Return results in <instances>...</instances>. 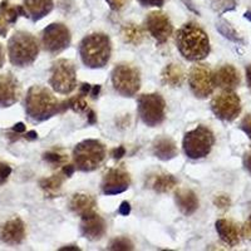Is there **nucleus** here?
I'll use <instances>...</instances> for the list:
<instances>
[{
  "label": "nucleus",
  "mask_w": 251,
  "mask_h": 251,
  "mask_svg": "<svg viewBox=\"0 0 251 251\" xmlns=\"http://www.w3.org/2000/svg\"><path fill=\"white\" fill-rule=\"evenodd\" d=\"M176 46L180 54L190 62H200L211 51L208 35L199 24L186 23L177 30Z\"/></svg>",
  "instance_id": "obj_1"
},
{
  "label": "nucleus",
  "mask_w": 251,
  "mask_h": 251,
  "mask_svg": "<svg viewBox=\"0 0 251 251\" xmlns=\"http://www.w3.org/2000/svg\"><path fill=\"white\" fill-rule=\"evenodd\" d=\"M25 112L30 120L43 122L58 113H63L62 102L43 86H33L25 96Z\"/></svg>",
  "instance_id": "obj_2"
},
{
  "label": "nucleus",
  "mask_w": 251,
  "mask_h": 251,
  "mask_svg": "<svg viewBox=\"0 0 251 251\" xmlns=\"http://www.w3.org/2000/svg\"><path fill=\"white\" fill-rule=\"evenodd\" d=\"M79 55L83 64L91 69H100L108 64L112 55L111 39L104 33H92L79 43Z\"/></svg>",
  "instance_id": "obj_3"
},
{
  "label": "nucleus",
  "mask_w": 251,
  "mask_h": 251,
  "mask_svg": "<svg viewBox=\"0 0 251 251\" xmlns=\"http://www.w3.org/2000/svg\"><path fill=\"white\" fill-rule=\"evenodd\" d=\"M10 63L15 67H29L35 62L39 54V42L26 31H17L8 43Z\"/></svg>",
  "instance_id": "obj_4"
},
{
  "label": "nucleus",
  "mask_w": 251,
  "mask_h": 251,
  "mask_svg": "<svg viewBox=\"0 0 251 251\" xmlns=\"http://www.w3.org/2000/svg\"><path fill=\"white\" fill-rule=\"evenodd\" d=\"M107 156L106 146L98 140H84L73 150V161L75 169L82 172L97 170Z\"/></svg>",
  "instance_id": "obj_5"
},
{
  "label": "nucleus",
  "mask_w": 251,
  "mask_h": 251,
  "mask_svg": "<svg viewBox=\"0 0 251 251\" xmlns=\"http://www.w3.org/2000/svg\"><path fill=\"white\" fill-rule=\"evenodd\" d=\"M215 145V136L206 126H197L185 133L182 149L186 156L191 160H201L210 154Z\"/></svg>",
  "instance_id": "obj_6"
},
{
  "label": "nucleus",
  "mask_w": 251,
  "mask_h": 251,
  "mask_svg": "<svg viewBox=\"0 0 251 251\" xmlns=\"http://www.w3.org/2000/svg\"><path fill=\"white\" fill-rule=\"evenodd\" d=\"M111 79L114 91L122 97H133L141 88L140 71L129 63H120L114 67Z\"/></svg>",
  "instance_id": "obj_7"
},
{
  "label": "nucleus",
  "mask_w": 251,
  "mask_h": 251,
  "mask_svg": "<svg viewBox=\"0 0 251 251\" xmlns=\"http://www.w3.org/2000/svg\"><path fill=\"white\" fill-rule=\"evenodd\" d=\"M49 86L59 94H71L77 88V71L69 59H58L51 64Z\"/></svg>",
  "instance_id": "obj_8"
},
{
  "label": "nucleus",
  "mask_w": 251,
  "mask_h": 251,
  "mask_svg": "<svg viewBox=\"0 0 251 251\" xmlns=\"http://www.w3.org/2000/svg\"><path fill=\"white\" fill-rule=\"evenodd\" d=\"M138 116L149 127L162 125L166 118V102L160 93L141 94L137 100Z\"/></svg>",
  "instance_id": "obj_9"
},
{
  "label": "nucleus",
  "mask_w": 251,
  "mask_h": 251,
  "mask_svg": "<svg viewBox=\"0 0 251 251\" xmlns=\"http://www.w3.org/2000/svg\"><path fill=\"white\" fill-rule=\"evenodd\" d=\"M241 100L231 89H223L211 100V111L219 120L232 122L241 113Z\"/></svg>",
  "instance_id": "obj_10"
},
{
  "label": "nucleus",
  "mask_w": 251,
  "mask_h": 251,
  "mask_svg": "<svg viewBox=\"0 0 251 251\" xmlns=\"http://www.w3.org/2000/svg\"><path fill=\"white\" fill-rule=\"evenodd\" d=\"M71 30L63 23H51L42 31V46L50 54H59L66 50L71 46Z\"/></svg>",
  "instance_id": "obj_11"
},
{
  "label": "nucleus",
  "mask_w": 251,
  "mask_h": 251,
  "mask_svg": "<svg viewBox=\"0 0 251 251\" xmlns=\"http://www.w3.org/2000/svg\"><path fill=\"white\" fill-rule=\"evenodd\" d=\"M188 84L197 98H207L216 87L214 72L206 64H195L188 72Z\"/></svg>",
  "instance_id": "obj_12"
},
{
  "label": "nucleus",
  "mask_w": 251,
  "mask_h": 251,
  "mask_svg": "<svg viewBox=\"0 0 251 251\" xmlns=\"http://www.w3.org/2000/svg\"><path fill=\"white\" fill-rule=\"evenodd\" d=\"M145 26L158 44L166 43L174 33V25L169 15L163 12H152L145 19Z\"/></svg>",
  "instance_id": "obj_13"
},
{
  "label": "nucleus",
  "mask_w": 251,
  "mask_h": 251,
  "mask_svg": "<svg viewBox=\"0 0 251 251\" xmlns=\"http://www.w3.org/2000/svg\"><path fill=\"white\" fill-rule=\"evenodd\" d=\"M131 186V176L123 169H111L103 176L100 188L107 196L120 195L127 191Z\"/></svg>",
  "instance_id": "obj_14"
},
{
  "label": "nucleus",
  "mask_w": 251,
  "mask_h": 251,
  "mask_svg": "<svg viewBox=\"0 0 251 251\" xmlns=\"http://www.w3.org/2000/svg\"><path fill=\"white\" fill-rule=\"evenodd\" d=\"M80 232L86 239L91 241H98L107 232V224L100 215L96 211L82 216L80 221Z\"/></svg>",
  "instance_id": "obj_15"
},
{
  "label": "nucleus",
  "mask_w": 251,
  "mask_h": 251,
  "mask_svg": "<svg viewBox=\"0 0 251 251\" xmlns=\"http://www.w3.org/2000/svg\"><path fill=\"white\" fill-rule=\"evenodd\" d=\"M25 239V225L19 217L8 220L0 225V241L6 245H20Z\"/></svg>",
  "instance_id": "obj_16"
},
{
  "label": "nucleus",
  "mask_w": 251,
  "mask_h": 251,
  "mask_svg": "<svg viewBox=\"0 0 251 251\" xmlns=\"http://www.w3.org/2000/svg\"><path fill=\"white\" fill-rule=\"evenodd\" d=\"M22 88L12 73L0 75V106L10 107L20 98Z\"/></svg>",
  "instance_id": "obj_17"
},
{
  "label": "nucleus",
  "mask_w": 251,
  "mask_h": 251,
  "mask_svg": "<svg viewBox=\"0 0 251 251\" xmlns=\"http://www.w3.org/2000/svg\"><path fill=\"white\" fill-rule=\"evenodd\" d=\"M19 17H26V13L22 5H12L8 0L0 3V35L5 37L9 24H14Z\"/></svg>",
  "instance_id": "obj_18"
},
{
  "label": "nucleus",
  "mask_w": 251,
  "mask_h": 251,
  "mask_svg": "<svg viewBox=\"0 0 251 251\" xmlns=\"http://www.w3.org/2000/svg\"><path fill=\"white\" fill-rule=\"evenodd\" d=\"M215 86L220 87L221 89H231L234 91L240 84V73L237 69L231 64H225L220 67L214 73Z\"/></svg>",
  "instance_id": "obj_19"
},
{
  "label": "nucleus",
  "mask_w": 251,
  "mask_h": 251,
  "mask_svg": "<svg viewBox=\"0 0 251 251\" xmlns=\"http://www.w3.org/2000/svg\"><path fill=\"white\" fill-rule=\"evenodd\" d=\"M215 226H216V231L219 234L220 239L223 240L226 245L234 248L240 243L241 230L234 221L227 219H220L217 220Z\"/></svg>",
  "instance_id": "obj_20"
},
{
  "label": "nucleus",
  "mask_w": 251,
  "mask_h": 251,
  "mask_svg": "<svg viewBox=\"0 0 251 251\" xmlns=\"http://www.w3.org/2000/svg\"><path fill=\"white\" fill-rule=\"evenodd\" d=\"M152 151L154 156L161 161H170L178 154V150L171 137L158 136L152 143Z\"/></svg>",
  "instance_id": "obj_21"
},
{
  "label": "nucleus",
  "mask_w": 251,
  "mask_h": 251,
  "mask_svg": "<svg viewBox=\"0 0 251 251\" xmlns=\"http://www.w3.org/2000/svg\"><path fill=\"white\" fill-rule=\"evenodd\" d=\"M175 202L185 216H191L199 208V199L192 190L181 188L175 194Z\"/></svg>",
  "instance_id": "obj_22"
},
{
  "label": "nucleus",
  "mask_w": 251,
  "mask_h": 251,
  "mask_svg": "<svg viewBox=\"0 0 251 251\" xmlns=\"http://www.w3.org/2000/svg\"><path fill=\"white\" fill-rule=\"evenodd\" d=\"M176 185V177L171 174H166V172H157V174L150 175L146 181V186L157 194H167Z\"/></svg>",
  "instance_id": "obj_23"
},
{
  "label": "nucleus",
  "mask_w": 251,
  "mask_h": 251,
  "mask_svg": "<svg viewBox=\"0 0 251 251\" xmlns=\"http://www.w3.org/2000/svg\"><path fill=\"white\" fill-rule=\"evenodd\" d=\"M24 10L26 17L30 18L33 22L43 19L54 8L53 0H24Z\"/></svg>",
  "instance_id": "obj_24"
},
{
  "label": "nucleus",
  "mask_w": 251,
  "mask_h": 251,
  "mask_svg": "<svg viewBox=\"0 0 251 251\" xmlns=\"http://www.w3.org/2000/svg\"><path fill=\"white\" fill-rule=\"evenodd\" d=\"M97 202H96V199H94L92 195L88 194H79L73 195V197L69 201V208H71L72 212H75L78 216H84V215L89 214V212L94 211V207H96Z\"/></svg>",
  "instance_id": "obj_25"
},
{
  "label": "nucleus",
  "mask_w": 251,
  "mask_h": 251,
  "mask_svg": "<svg viewBox=\"0 0 251 251\" xmlns=\"http://www.w3.org/2000/svg\"><path fill=\"white\" fill-rule=\"evenodd\" d=\"M185 72L183 68L180 64H176V63H171L169 66H166L163 68L162 73H161V79L165 86L172 87V88H176V87H181L185 82Z\"/></svg>",
  "instance_id": "obj_26"
},
{
  "label": "nucleus",
  "mask_w": 251,
  "mask_h": 251,
  "mask_svg": "<svg viewBox=\"0 0 251 251\" xmlns=\"http://www.w3.org/2000/svg\"><path fill=\"white\" fill-rule=\"evenodd\" d=\"M121 35H122L126 43L132 44V46H140L145 39L143 29L134 23L125 24L122 26V30H121Z\"/></svg>",
  "instance_id": "obj_27"
},
{
  "label": "nucleus",
  "mask_w": 251,
  "mask_h": 251,
  "mask_svg": "<svg viewBox=\"0 0 251 251\" xmlns=\"http://www.w3.org/2000/svg\"><path fill=\"white\" fill-rule=\"evenodd\" d=\"M64 177L66 176H64L62 172V174L53 175V176L48 177V178H42L39 182L40 188H42L46 194L50 195V196H54V195L58 194L60 187H62Z\"/></svg>",
  "instance_id": "obj_28"
},
{
  "label": "nucleus",
  "mask_w": 251,
  "mask_h": 251,
  "mask_svg": "<svg viewBox=\"0 0 251 251\" xmlns=\"http://www.w3.org/2000/svg\"><path fill=\"white\" fill-rule=\"evenodd\" d=\"M67 109H72V111L77 112V113H87L89 109L88 103L84 100L82 94H78L75 97H72L67 100L62 102V111L66 112Z\"/></svg>",
  "instance_id": "obj_29"
},
{
  "label": "nucleus",
  "mask_w": 251,
  "mask_h": 251,
  "mask_svg": "<svg viewBox=\"0 0 251 251\" xmlns=\"http://www.w3.org/2000/svg\"><path fill=\"white\" fill-rule=\"evenodd\" d=\"M216 28H217V30H219L220 33L224 35V37L227 38V39L232 40V42H235V43H243V39H241V37L237 34L236 30H235V29L232 28V26L230 25L227 22H224V20H221V22H219V23L216 24Z\"/></svg>",
  "instance_id": "obj_30"
},
{
  "label": "nucleus",
  "mask_w": 251,
  "mask_h": 251,
  "mask_svg": "<svg viewBox=\"0 0 251 251\" xmlns=\"http://www.w3.org/2000/svg\"><path fill=\"white\" fill-rule=\"evenodd\" d=\"M43 160L46 161V162L53 165L54 167H57V166H60V165H66L67 154L58 151V150H51V151H48L46 152V153H43Z\"/></svg>",
  "instance_id": "obj_31"
},
{
  "label": "nucleus",
  "mask_w": 251,
  "mask_h": 251,
  "mask_svg": "<svg viewBox=\"0 0 251 251\" xmlns=\"http://www.w3.org/2000/svg\"><path fill=\"white\" fill-rule=\"evenodd\" d=\"M109 250H117V251H127V250H133L134 246L133 243H132L131 240L128 237L126 236H120L116 237L111 241L108 246Z\"/></svg>",
  "instance_id": "obj_32"
},
{
  "label": "nucleus",
  "mask_w": 251,
  "mask_h": 251,
  "mask_svg": "<svg viewBox=\"0 0 251 251\" xmlns=\"http://www.w3.org/2000/svg\"><path fill=\"white\" fill-rule=\"evenodd\" d=\"M212 5L220 13H225L235 8L234 0H212Z\"/></svg>",
  "instance_id": "obj_33"
},
{
  "label": "nucleus",
  "mask_w": 251,
  "mask_h": 251,
  "mask_svg": "<svg viewBox=\"0 0 251 251\" xmlns=\"http://www.w3.org/2000/svg\"><path fill=\"white\" fill-rule=\"evenodd\" d=\"M214 203L215 206H217L219 208H228L231 201H230V199H228L226 195H219V196L215 197Z\"/></svg>",
  "instance_id": "obj_34"
},
{
  "label": "nucleus",
  "mask_w": 251,
  "mask_h": 251,
  "mask_svg": "<svg viewBox=\"0 0 251 251\" xmlns=\"http://www.w3.org/2000/svg\"><path fill=\"white\" fill-rule=\"evenodd\" d=\"M138 3L146 8H162L166 0H138Z\"/></svg>",
  "instance_id": "obj_35"
},
{
  "label": "nucleus",
  "mask_w": 251,
  "mask_h": 251,
  "mask_svg": "<svg viewBox=\"0 0 251 251\" xmlns=\"http://www.w3.org/2000/svg\"><path fill=\"white\" fill-rule=\"evenodd\" d=\"M10 174H12L10 166L0 162V183H3L4 181L8 180V177L10 176Z\"/></svg>",
  "instance_id": "obj_36"
},
{
  "label": "nucleus",
  "mask_w": 251,
  "mask_h": 251,
  "mask_svg": "<svg viewBox=\"0 0 251 251\" xmlns=\"http://www.w3.org/2000/svg\"><path fill=\"white\" fill-rule=\"evenodd\" d=\"M240 128L243 129V131L248 134V137L251 140V114H248V116L241 121Z\"/></svg>",
  "instance_id": "obj_37"
},
{
  "label": "nucleus",
  "mask_w": 251,
  "mask_h": 251,
  "mask_svg": "<svg viewBox=\"0 0 251 251\" xmlns=\"http://www.w3.org/2000/svg\"><path fill=\"white\" fill-rule=\"evenodd\" d=\"M106 1L112 10H121V9L127 5L129 0H106Z\"/></svg>",
  "instance_id": "obj_38"
},
{
  "label": "nucleus",
  "mask_w": 251,
  "mask_h": 251,
  "mask_svg": "<svg viewBox=\"0 0 251 251\" xmlns=\"http://www.w3.org/2000/svg\"><path fill=\"white\" fill-rule=\"evenodd\" d=\"M241 235H243L245 239L250 240L251 241V216L246 220V223L244 224L243 230H241Z\"/></svg>",
  "instance_id": "obj_39"
},
{
  "label": "nucleus",
  "mask_w": 251,
  "mask_h": 251,
  "mask_svg": "<svg viewBox=\"0 0 251 251\" xmlns=\"http://www.w3.org/2000/svg\"><path fill=\"white\" fill-rule=\"evenodd\" d=\"M118 212H120L121 215H123V216H128V215L131 214V205H129V202L123 201V202L121 203L120 208H118Z\"/></svg>",
  "instance_id": "obj_40"
},
{
  "label": "nucleus",
  "mask_w": 251,
  "mask_h": 251,
  "mask_svg": "<svg viewBox=\"0 0 251 251\" xmlns=\"http://www.w3.org/2000/svg\"><path fill=\"white\" fill-rule=\"evenodd\" d=\"M75 165H71V163H68V165H63V175L66 177H72L73 176V174H75Z\"/></svg>",
  "instance_id": "obj_41"
},
{
  "label": "nucleus",
  "mask_w": 251,
  "mask_h": 251,
  "mask_svg": "<svg viewBox=\"0 0 251 251\" xmlns=\"http://www.w3.org/2000/svg\"><path fill=\"white\" fill-rule=\"evenodd\" d=\"M125 154H126V149L123 147V146H118L117 149H114L113 151H112V157H113V158H116V160H120V158H122Z\"/></svg>",
  "instance_id": "obj_42"
},
{
  "label": "nucleus",
  "mask_w": 251,
  "mask_h": 251,
  "mask_svg": "<svg viewBox=\"0 0 251 251\" xmlns=\"http://www.w3.org/2000/svg\"><path fill=\"white\" fill-rule=\"evenodd\" d=\"M91 89H92V86L89 84V83H82L79 88V94H82L83 97H86L87 94L91 93Z\"/></svg>",
  "instance_id": "obj_43"
},
{
  "label": "nucleus",
  "mask_w": 251,
  "mask_h": 251,
  "mask_svg": "<svg viewBox=\"0 0 251 251\" xmlns=\"http://www.w3.org/2000/svg\"><path fill=\"white\" fill-rule=\"evenodd\" d=\"M244 166H245V170L251 176V152L246 153L245 157H244Z\"/></svg>",
  "instance_id": "obj_44"
},
{
  "label": "nucleus",
  "mask_w": 251,
  "mask_h": 251,
  "mask_svg": "<svg viewBox=\"0 0 251 251\" xmlns=\"http://www.w3.org/2000/svg\"><path fill=\"white\" fill-rule=\"evenodd\" d=\"M87 118H88V125H94V123L97 122V116H96L93 109L91 108L87 111Z\"/></svg>",
  "instance_id": "obj_45"
},
{
  "label": "nucleus",
  "mask_w": 251,
  "mask_h": 251,
  "mask_svg": "<svg viewBox=\"0 0 251 251\" xmlns=\"http://www.w3.org/2000/svg\"><path fill=\"white\" fill-rule=\"evenodd\" d=\"M13 132H15V133H23V132H25V125L23 122L17 123V125L13 126Z\"/></svg>",
  "instance_id": "obj_46"
},
{
  "label": "nucleus",
  "mask_w": 251,
  "mask_h": 251,
  "mask_svg": "<svg viewBox=\"0 0 251 251\" xmlns=\"http://www.w3.org/2000/svg\"><path fill=\"white\" fill-rule=\"evenodd\" d=\"M100 84H96V86L92 87L91 93H89V94H91V97L93 98V100H96V98L100 96Z\"/></svg>",
  "instance_id": "obj_47"
},
{
  "label": "nucleus",
  "mask_w": 251,
  "mask_h": 251,
  "mask_svg": "<svg viewBox=\"0 0 251 251\" xmlns=\"http://www.w3.org/2000/svg\"><path fill=\"white\" fill-rule=\"evenodd\" d=\"M24 137H25V140L28 141H35L38 138V133L35 131H29L26 132Z\"/></svg>",
  "instance_id": "obj_48"
},
{
  "label": "nucleus",
  "mask_w": 251,
  "mask_h": 251,
  "mask_svg": "<svg viewBox=\"0 0 251 251\" xmlns=\"http://www.w3.org/2000/svg\"><path fill=\"white\" fill-rule=\"evenodd\" d=\"M67 250H73V251H79L80 249L78 246L75 245H68V246H63V248L59 249V251H67Z\"/></svg>",
  "instance_id": "obj_49"
},
{
  "label": "nucleus",
  "mask_w": 251,
  "mask_h": 251,
  "mask_svg": "<svg viewBox=\"0 0 251 251\" xmlns=\"http://www.w3.org/2000/svg\"><path fill=\"white\" fill-rule=\"evenodd\" d=\"M246 80H248L249 87L251 88V66H249L248 68H246Z\"/></svg>",
  "instance_id": "obj_50"
},
{
  "label": "nucleus",
  "mask_w": 251,
  "mask_h": 251,
  "mask_svg": "<svg viewBox=\"0 0 251 251\" xmlns=\"http://www.w3.org/2000/svg\"><path fill=\"white\" fill-rule=\"evenodd\" d=\"M4 62H5V57H4V49H3V47H1V44H0V68L3 67Z\"/></svg>",
  "instance_id": "obj_51"
},
{
  "label": "nucleus",
  "mask_w": 251,
  "mask_h": 251,
  "mask_svg": "<svg viewBox=\"0 0 251 251\" xmlns=\"http://www.w3.org/2000/svg\"><path fill=\"white\" fill-rule=\"evenodd\" d=\"M245 18H246V19L251 20V12H248V13H246V14H245Z\"/></svg>",
  "instance_id": "obj_52"
}]
</instances>
